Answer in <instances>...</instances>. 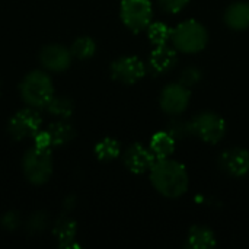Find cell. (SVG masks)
Here are the masks:
<instances>
[{
  "label": "cell",
  "mask_w": 249,
  "mask_h": 249,
  "mask_svg": "<svg viewBox=\"0 0 249 249\" xmlns=\"http://www.w3.org/2000/svg\"><path fill=\"white\" fill-rule=\"evenodd\" d=\"M22 223V217L18 212H7L1 217V226L6 231H16Z\"/></svg>",
  "instance_id": "27"
},
{
  "label": "cell",
  "mask_w": 249,
  "mask_h": 249,
  "mask_svg": "<svg viewBox=\"0 0 249 249\" xmlns=\"http://www.w3.org/2000/svg\"><path fill=\"white\" fill-rule=\"evenodd\" d=\"M111 77L123 85H134L146 76V66L136 55H123L112 61Z\"/></svg>",
  "instance_id": "9"
},
{
  "label": "cell",
  "mask_w": 249,
  "mask_h": 249,
  "mask_svg": "<svg viewBox=\"0 0 249 249\" xmlns=\"http://www.w3.org/2000/svg\"><path fill=\"white\" fill-rule=\"evenodd\" d=\"M53 155L48 149H39L32 146L28 149L22 158V172L25 179L35 185H44L50 181L53 175Z\"/></svg>",
  "instance_id": "4"
},
{
  "label": "cell",
  "mask_w": 249,
  "mask_h": 249,
  "mask_svg": "<svg viewBox=\"0 0 249 249\" xmlns=\"http://www.w3.org/2000/svg\"><path fill=\"white\" fill-rule=\"evenodd\" d=\"M201 80H203V71L198 67H194V66L184 69L182 73H181V77H179V82L182 85H185L187 88H190V89L193 86L198 85Z\"/></svg>",
  "instance_id": "25"
},
{
  "label": "cell",
  "mask_w": 249,
  "mask_h": 249,
  "mask_svg": "<svg viewBox=\"0 0 249 249\" xmlns=\"http://www.w3.org/2000/svg\"><path fill=\"white\" fill-rule=\"evenodd\" d=\"M123 23L134 34L143 32L152 23L153 6L150 0H123L120 6Z\"/></svg>",
  "instance_id": "6"
},
{
  "label": "cell",
  "mask_w": 249,
  "mask_h": 249,
  "mask_svg": "<svg viewBox=\"0 0 249 249\" xmlns=\"http://www.w3.org/2000/svg\"><path fill=\"white\" fill-rule=\"evenodd\" d=\"M58 247L60 248L69 249V248H79L80 245L76 244V233H77V225L74 220L69 219V217H61L53 231Z\"/></svg>",
  "instance_id": "15"
},
{
  "label": "cell",
  "mask_w": 249,
  "mask_h": 249,
  "mask_svg": "<svg viewBox=\"0 0 249 249\" xmlns=\"http://www.w3.org/2000/svg\"><path fill=\"white\" fill-rule=\"evenodd\" d=\"M48 137H50V142H51V146L53 147H61L67 143H70L73 139H74V127L69 123V120H58V121H54L48 125V128L45 130Z\"/></svg>",
  "instance_id": "18"
},
{
  "label": "cell",
  "mask_w": 249,
  "mask_h": 249,
  "mask_svg": "<svg viewBox=\"0 0 249 249\" xmlns=\"http://www.w3.org/2000/svg\"><path fill=\"white\" fill-rule=\"evenodd\" d=\"M93 152L98 160L111 162V160H115L121 155V146L118 140L112 137H105L95 144Z\"/></svg>",
  "instance_id": "19"
},
{
  "label": "cell",
  "mask_w": 249,
  "mask_h": 249,
  "mask_svg": "<svg viewBox=\"0 0 249 249\" xmlns=\"http://www.w3.org/2000/svg\"><path fill=\"white\" fill-rule=\"evenodd\" d=\"M147 38L153 47H160V45H168L172 36V28L168 26L163 22H152L147 29Z\"/></svg>",
  "instance_id": "22"
},
{
  "label": "cell",
  "mask_w": 249,
  "mask_h": 249,
  "mask_svg": "<svg viewBox=\"0 0 249 249\" xmlns=\"http://www.w3.org/2000/svg\"><path fill=\"white\" fill-rule=\"evenodd\" d=\"M175 143H177V140L166 130H163V131L155 133L152 136V139L149 142V149L153 153L156 160L168 159L175 152Z\"/></svg>",
  "instance_id": "17"
},
{
  "label": "cell",
  "mask_w": 249,
  "mask_h": 249,
  "mask_svg": "<svg viewBox=\"0 0 249 249\" xmlns=\"http://www.w3.org/2000/svg\"><path fill=\"white\" fill-rule=\"evenodd\" d=\"M216 235L214 232L201 225H194L188 231L187 247L193 249H210L216 247Z\"/></svg>",
  "instance_id": "16"
},
{
  "label": "cell",
  "mask_w": 249,
  "mask_h": 249,
  "mask_svg": "<svg viewBox=\"0 0 249 249\" xmlns=\"http://www.w3.org/2000/svg\"><path fill=\"white\" fill-rule=\"evenodd\" d=\"M155 156L149 147H144L142 143L130 144L123 153V162L125 168L136 175H142L150 171L155 163Z\"/></svg>",
  "instance_id": "11"
},
{
  "label": "cell",
  "mask_w": 249,
  "mask_h": 249,
  "mask_svg": "<svg viewBox=\"0 0 249 249\" xmlns=\"http://www.w3.org/2000/svg\"><path fill=\"white\" fill-rule=\"evenodd\" d=\"M42 127V118L35 108L26 107L15 112L9 123H7V133L9 136L16 140L22 142L26 139H34Z\"/></svg>",
  "instance_id": "7"
},
{
  "label": "cell",
  "mask_w": 249,
  "mask_h": 249,
  "mask_svg": "<svg viewBox=\"0 0 249 249\" xmlns=\"http://www.w3.org/2000/svg\"><path fill=\"white\" fill-rule=\"evenodd\" d=\"M19 95L26 107L41 109L55 95L54 83L45 70H32L19 83Z\"/></svg>",
  "instance_id": "2"
},
{
  "label": "cell",
  "mask_w": 249,
  "mask_h": 249,
  "mask_svg": "<svg viewBox=\"0 0 249 249\" xmlns=\"http://www.w3.org/2000/svg\"><path fill=\"white\" fill-rule=\"evenodd\" d=\"M191 101V89L182 85L181 82H174L166 85L159 95L160 109L171 115L179 117L185 112Z\"/></svg>",
  "instance_id": "8"
},
{
  "label": "cell",
  "mask_w": 249,
  "mask_h": 249,
  "mask_svg": "<svg viewBox=\"0 0 249 249\" xmlns=\"http://www.w3.org/2000/svg\"><path fill=\"white\" fill-rule=\"evenodd\" d=\"M48 225V219H47V213L44 212H36L34 213L28 222H26V231L31 233V235H36V233H41L45 231Z\"/></svg>",
  "instance_id": "24"
},
{
  "label": "cell",
  "mask_w": 249,
  "mask_h": 249,
  "mask_svg": "<svg viewBox=\"0 0 249 249\" xmlns=\"http://www.w3.org/2000/svg\"><path fill=\"white\" fill-rule=\"evenodd\" d=\"M73 55L70 48L61 44H48L39 51V63L44 70L51 73H63L71 64Z\"/></svg>",
  "instance_id": "10"
},
{
  "label": "cell",
  "mask_w": 249,
  "mask_h": 249,
  "mask_svg": "<svg viewBox=\"0 0 249 249\" xmlns=\"http://www.w3.org/2000/svg\"><path fill=\"white\" fill-rule=\"evenodd\" d=\"M73 58H77L80 61H86L92 58L96 53V42L90 36H79L73 41L70 47Z\"/></svg>",
  "instance_id": "21"
},
{
  "label": "cell",
  "mask_w": 249,
  "mask_h": 249,
  "mask_svg": "<svg viewBox=\"0 0 249 249\" xmlns=\"http://www.w3.org/2000/svg\"><path fill=\"white\" fill-rule=\"evenodd\" d=\"M172 47L184 54H197L209 44V31L198 20L188 19L172 28Z\"/></svg>",
  "instance_id": "3"
},
{
  "label": "cell",
  "mask_w": 249,
  "mask_h": 249,
  "mask_svg": "<svg viewBox=\"0 0 249 249\" xmlns=\"http://www.w3.org/2000/svg\"><path fill=\"white\" fill-rule=\"evenodd\" d=\"M175 140H181V139H185L190 134V123L188 120H181L178 117H172V120L168 121L166 124V128H165Z\"/></svg>",
  "instance_id": "23"
},
{
  "label": "cell",
  "mask_w": 249,
  "mask_h": 249,
  "mask_svg": "<svg viewBox=\"0 0 249 249\" xmlns=\"http://www.w3.org/2000/svg\"><path fill=\"white\" fill-rule=\"evenodd\" d=\"M190 0H158V4L162 10L168 13H179Z\"/></svg>",
  "instance_id": "26"
},
{
  "label": "cell",
  "mask_w": 249,
  "mask_h": 249,
  "mask_svg": "<svg viewBox=\"0 0 249 249\" xmlns=\"http://www.w3.org/2000/svg\"><path fill=\"white\" fill-rule=\"evenodd\" d=\"M34 146L39 147V149H48L51 150L53 146H51V142H50V137L47 134L45 130H41L35 137H34Z\"/></svg>",
  "instance_id": "28"
},
{
  "label": "cell",
  "mask_w": 249,
  "mask_h": 249,
  "mask_svg": "<svg viewBox=\"0 0 249 249\" xmlns=\"http://www.w3.org/2000/svg\"><path fill=\"white\" fill-rule=\"evenodd\" d=\"M152 187L163 197L175 200L182 197L190 187V177L187 168L171 158L155 160L149 171Z\"/></svg>",
  "instance_id": "1"
},
{
  "label": "cell",
  "mask_w": 249,
  "mask_h": 249,
  "mask_svg": "<svg viewBox=\"0 0 249 249\" xmlns=\"http://www.w3.org/2000/svg\"><path fill=\"white\" fill-rule=\"evenodd\" d=\"M228 28L232 31H245L249 28V1L232 3L223 16Z\"/></svg>",
  "instance_id": "14"
},
{
  "label": "cell",
  "mask_w": 249,
  "mask_h": 249,
  "mask_svg": "<svg viewBox=\"0 0 249 249\" xmlns=\"http://www.w3.org/2000/svg\"><path fill=\"white\" fill-rule=\"evenodd\" d=\"M190 123V134L200 139L207 144L220 143L228 131V125L223 117L212 111H203L194 115Z\"/></svg>",
  "instance_id": "5"
},
{
  "label": "cell",
  "mask_w": 249,
  "mask_h": 249,
  "mask_svg": "<svg viewBox=\"0 0 249 249\" xmlns=\"http://www.w3.org/2000/svg\"><path fill=\"white\" fill-rule=\"evenodd\" d=\"M177 60H178V54L174 47L169 45L155 47L149 55V67L153 74L160 76L171 71L175 67Z\"/></svg>",
  "instance_id": "13"
},
{
  "label": "cell",
  "mask_w": 249,
  "mask_h": 249,
  "mask_svg": "<svg viewBox=\"0 0 249 249\" xmlns=\"http://www.w3.org/2000/svg\"><path fill=\"white\" fill-rule=\"evenodd\" d=\"M219 165L222 171H225L231 177L235 178L245 177L249 172V150L242 147H233L225 150L220 155Z\"/></svg>",
  "instance_id": "12"
},
{
  "label": "cell",
  "mask_w": 249,
  "mask_h": 249,
  "mask_svg": "<svg viewBox=\"0 0 249 249\" xmlns=\"http://www.w3.org/2000/svg\"><path fill=\"white\" fill-rule=\"evenodd\" d=\"M47 112L58 120H69L74 112V102L69 96H53L45 107Z\"/></svg>",
  "instance_id": "20"
}]
</instances>
